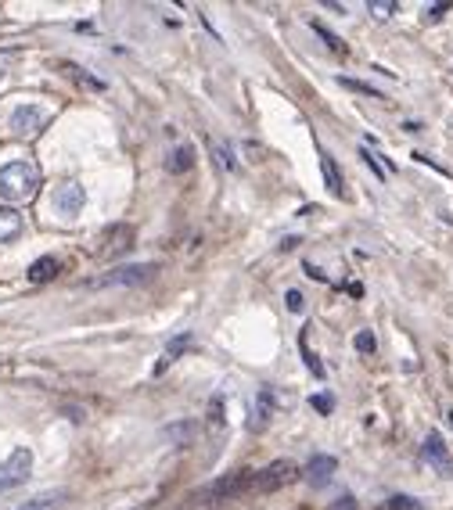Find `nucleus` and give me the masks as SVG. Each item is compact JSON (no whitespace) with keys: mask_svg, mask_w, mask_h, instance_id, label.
<instances>
[{"mask_svg":"<svg viewBox=\"0 0 453 510\" xmlns=\"http://www.w3.org/2000/svg\"><path fill=\"white\" fill-rule=\"evenodd\" d=\"M191 166H195V148L180 144L173 155H169V173H187Z\"/></svg>","mask_w":453,"mask_h":510,"instance_id":"obj_14","label":"nucleus"},{"mask_svg":"<svg viewBox=\"0 0 453 510\" xmlns=\"http://www.w3.org/2000/svg\"><path fill=\"white\" fill-rule=\"evenodd\" d=\"M256 474L252 467H241V471H234L227 478H220V482H212L209 485V500L212 503H223V500H234V496H241V492H252L256 485Z\"/></svg>","mask_w":453,"mask_h":510,"instance_id":"obj_2","label":"nucleus"},{"mask_svg":"<svg viewBox=\"0 0 453 510\" xmlns=\"http://www.w3.org/2000/svg\"><path fill=\"white\" fill-rule=\"evenodd\" d=\"M65 72L76 79L80 87H90V90H101V79H93V76H87V72H76V65H65Z\"/></svg>","mask_w":453,"mask_h":510,"instance_id":"obj_19","label":"nucleus"},{"mask_svg":"<svg viewBox=\"0 0 453 510\" xmlns=\"http://www.w3.org/2000/svg\"><path fill=\"white\" fill-rule=\"evenodd\" d=\"M364 162L371 166V173H374V177H378V180H385V166H382V162H378V158H374L367 148H364Z\"/></svg>","mask_w":453,"mask_h":510,"instance_id":"obj_22","label":"nucleus"},{"mask_svg":"<svg viewBox=\"0 0 453 510\" xmlns=\"http://www.w3.org/2000/svg\"><path fill=\"white\" fill-rule=\"evenodd\" d=\"M313 33H320V36H324V43L331 47V51H342V54H346V43H342V40L331 33V29H324L320 22H313Z\"/></svg>","mask_w":453,"mask_h":510,"instance_id":"obj_18","label":"nucleus"},{"mask_svg":"<svg viewBox=\"0 0 453 510\" xmlns=\"http://www.w3.org/2000/svg\"><path fill=\"white\" fill-rule=\"evenodd\" d=\"M335 510H356V503H353V500H349V496H346V503H338V507H335Z\"/></svg>","mask_w":453,"mask_h":510,"instance_id":"obj_26","label":"nucleus"},{"mask_svg":"<svg viewBox=\"0 0 453 510\" xmlns=\"http://www.w3.org/2000/svg\"><path fill=\"white\" fill-rule=\"evenodd\" d=\"M309 406H313V410H320V413H331V410H335L331 395H313V399H309Z\"/></svg>","mask_w":453,"mask_h":510,"instance_id":"obj_23","label":"nucleus"},{"mask_svg":"<svg viewBox=\"0 0 453 510\" xmlns=\"http://www.w3.org/2000/svg\"><path fill=\"white\" fill-rule=\"evenodd\" d=\"M320 169H324L327 190H331V195H346V187H342V177H338V169H335V158H331V155H320Z\"/></svg>","mask_w":453,"mask_h":510,"instance_id":"obj_13","label":"nucleus"},{"mask_svg":"<svg viewBox=\"0 0 453 510\" xmlns=\"http://www.w3.org/2000/svg\"><path fill=\"white\" fill-rule=\"evenodd\" d=\"M187 348H191V334H177V338L162 348L159 363H155V374H166V366H169V363H177V359L187 353Z\"/></svg>","mask_w":453,"mask_h":510,"instance_id":"obj_10","label":"nucleus"},{"mask_svg":"<svg viewBox=\"0 0 453 510\" xmlns=\"http://www.w3.org/2000/svg\"><path fill=\"white\" fill-rule=\"evenodd\" d=\"M421 456H425L443 478L453 474V460H450V450H446V442L439 439V432H432V435L425 439V445H421Z\"/></svg>","mask_w":453,"mask_h":510,"instance_id":"obj_6","label":"nucleus"},{"mask_svg":"<svg viewBox=\"0 0 453 510\" xmlns=\"http://www.w3.org/2000/svg\"><path fill=\"white\" fill-rule=\"evenodd\" d=\"M0 76H4V65H0Z\"/></svg>","mask_w":453,"mask_h":510,"instance_id":"obj_27","label":"nucleus"},{"mask_svg":"<svg viewBox=\"0 0 453 510\" xmlns=\"http://www.w3.org/2000/svg\"><path fill=\"white\" fill-rule=\"evenodd\" d=\"M155 269H159V266H151V263H144V266H122V269L104 274L98 280V288H104V284H144V280L155 277Z\"/></svg>","mask_w":453,"mask_h":510,"instance_id":"obj_7","label":"nucleus"},{"mask_svg":"<svg viewBox=\"0 0 453 510\" xmlns=\"http://www.w3.org/2000/svg\"><path fill=\"white\" fill-rule=\"evenodd\" d=\"M47 126V111L36 104H19L11 111V133L14 137H36Z\"/></svg>","mask_w":453,"mask_h":510,"instance_id":"obj_5","label":"nucleus"},{"mask_svg":"<svg viewBox=\"0 0 453 510\" xmlns=\"http://www.w3.org/2000/svg\"><path fill=\"white\" fill-rule=\"evenodd\" d=\"M399 4H396V0H371V4H367V11L374 14V19H388V14H393Z\"/></svg>","mask_w":453,"mask_h":510,"instance_id":"obj_15","label":"nucleus"},{"mask_svg":"<svg viewBox=\"0 0 453 510\" xmlns=\"http://www.w3.org/2000/svg\"><path fill=\"white\" fill-rule=\"evenodd\" d=\"M446 11H450V4H432V8L425 11V22H439Z\"/></svg>","mask_w":453,"mask_h":510,"instance_id":"obj_24","label":"nucleus"},{"mask_svg":"<svg viewBox=\"0 0 453 510\" xmlns=\"http://www.w3.org/2000/svg\"><path fill=\"white\" fill-rule=\"evenodd\" d=\"M29 471H33V453H29V450H14L4 464H0V492L22 485L29 478Z\"/></svg>","mask_w":453,"mask_h":510,"instance_id":"obj_4","label":"nucleus"},{"mask_svg":"<svg viewBox=\"0 0 453 510\" xmlns=\"http://www.w3.org/2000/svg\"><path fill=\"white\" fill-rule=\"evenodd\" d=\"M22 212H14L11 205H0V241H14L22 234Z\"/></svg>","mask_w":453,"mask_h":510,"instance_id":"obj_11","label":"nucleus"},{"mask_svg":"<svg viewBox=\"0 0 453 510\" xmlns=\"http://www.w3.org/2000/svg\"><path fill=\"white\" fill-rule=\"evenodd\" d=\"M40 190V169L33 162H8L0 169V198L4 201H29Z\"/></svg>","mask_w":453,"mask_h":510,"instance_id":"obj_1","label":"nucleus"},{"mask_svg":"<svg viewBox=\"0 0 453 510\" xmlns=\"http://www.w3.org/2000/svg\"><path fill=\"white\" fill-rule=\"evenodd\" d=\"M288 309L302 313V295H299V291H288Z\"/></svg>","mask_w":453,"mask_h":510,"instance_id":"obj_25","label":"nucleus"},{"mask_svg":"<svg viewBox=\"0 0 453 510\" xmlns=\"http://www.w3.org/2000/svg\"><path fill=\"white\" fill-rule=\"evenodd\" d=\"M353 345H356V353H364V356H374V348H378V342H374V334H371V331H360Z\"/></svg>","mask_w":453,"mask_h":510,"instance_id":"obj_16","label":"nucleus"},{"mask_svg":"<svg viewBox=\"0 0 453 510\" xmlns=\"http://www.w3.org/2000/svg\"><path fill=\"white\" fill-rule=\"evenodd\" d=\"M58 269H61V263L54 259V255H43V259H36L33 266H29V280H33V284H47V280L58 277Z\"/></svg>","mask_w":453,"mask_h":510,"instance_id":"obj_12","label":"nucleus"},{"mask_svg":"<svg viewBox=\"0 0 453 510\" xmlns=\"http://www.w3.org/2000/svg\"><path fill=\"white\" fill-rule=\"evenodd\" d=\"M209 148H212V155H216V166H220V169H234V158H230V148H223V144H216V140H209Z\"/></svg>","mask_w":453,"mask_h":510,"instance_id":"obj_17","label":"nucleus"},{"mask_svg":"<svg viewBox=\"0 0 453 510\" xmlns=\"http://www.w3.org/2000/svg\"><path fill=\"white\" fill-rule=\"evenodd\" d=\"M335 471H338V464H335V456H313L306 464V478L313 485H327L335 478Z\"/></svg>","mask_w":453,"mask_h":510,"instance_id":"obj_9","label":"nucleus"},{"mask_svg":"<svg viewBox=\"0 0 453 510\" xmlns=\"http://www.w3.org/2000/svg\"><path fill=\"white\" fill-rule=\"evenodd\" d=\"M83 184H61L58 190H54V209L58 212H65V216H72V212H80L83 209Z\"/></svg>","mask_w":453,"mask_h":510,"instance_id":"obj_8","label":"nucleus"},{"mask_svg":"<svg viewBox=\"0 0 453 510\" xmlns=\"http://www.w3.org/2000/svg\"><path fill=\"white\" fill-rule=\"evenodd\" d=\"M385 510H417V500H410V496H393L385 503Z\"/></svg>","mask_w":453,"mask_h":510,"instance_id":"obj_21","label":"nucleus"},{"mask_svg":"<svg viewBox=\"0 0 453 510\" xmlns=\"http://www.w3.org/2000/svg\"><path fill=\"white\" fill-rule=\"evenodd\" d=\"M295 478H299V467H295L291 460H274L270 467H263V471L256 474V485H252V492H277V489L291 485Z\"/></svg>","mask_w":453,"mask_h":510,"instance_id":"obj_3","label":"nucleus"},{"mask_svg":"<svg viewBox=\"0 0 453 510\" xmlns=\"http://www.w3.org/2000/svg\"><path fill=\"white\" fill-rule=\"evenodd\" d=\"M338 83L346 87V90H356V93H367V98H382L378 90H371L367 83H360V79H349V76H346V79H338Z\"/></svg>","mask_w":453,"mask_h":510,"instance_id":"obj_20","label":"nucleus"}]
</instances>
